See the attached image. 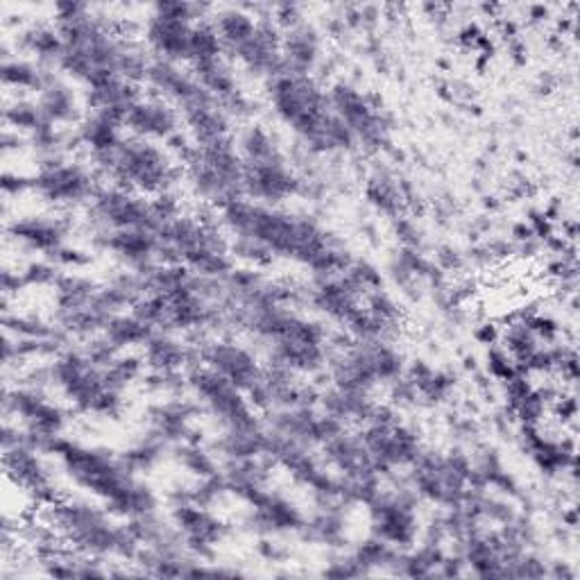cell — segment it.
I'll use <instances>...</instances> for the list:
<instances>
[{"instance_id": "1", "label": "cell", "mask_w": 580, "mask_h": 580, "mask_svg": "<svg viewBox=\"0 0 580 580\" xmlns=\"http://www.w3.org/2000/svg\"><path fill=\"white\" fill-rule=\"evenodd\" d=\"M218 213L220 225L232 236L252 238L268 247L272 257L293 259L304 266H311L324 247L334 243L313 218L293 215L247 198L225 205Z\"/></svg>"}, {"instance_id": "2", "label": "cell", "mask_w": 580, "mask_h": 580, "mask_svg": "<svg viewBox=\"0 0 580 580\" xmlns=\"http://www.w3.org/2000/svg\"><path fill=\"white\" fill-rule=\"evenodd\" d=\"M91 159L96 171L112 180L114 186L129 188L141 196L173 190L180 177L171 152L148 139H139V136H129V139L123 136L114 152Z\"/></svg>"}, {"instance_id": "3", "label": "cell", "mask_w": 580, "mask_h": 580, "mask_svg": "<svg viewBox=\"0 0 580 580\" xmlns=\"http://www.w3.org/2000/svg\"><path fill=\"white\" fill-rule=\"evenodd\" d=\"M270 104L277 116L288 123L301 141L318 129L320 121L331 112L329 94L311 75H293L286 71L268 77Z\"/></svg>"}, {"instance_id": "4", "label": "cell", "mask_w": 580, "mask_h": 580, "mask_svg": "<svg viewBox=\"0 0 580 580\" xmlns=\"http://www.w3.org/2000/svg\"><path fill=\"white\" fill-rule=\"evenodd\" d=\"M186 385L190 393L200 399V404L211 416L223 424V429H247L257 427L252 404L247 402L245 393L225 377H220L207 366H196L188 370Z\"/></svg>"}, {"instance_id": "5", "label": "cell", "mask_w": 580, "mask_h": 580, "mask_svg": "<svg viewBox=\"0 0 580 580\" xmlns=\"http://www.w3.org/2000/svg\"><path fill=\"white\" fill-rule=\"evenodd\" d=\"M91 218L100 234L119 230H148L159 232L163 220L141 193L123 186H100L91 200Z\"/></svg>"}, {"instance_id": "6", "label": "cell", "mask_w": 580, "mask_h": 580, "mask_svg": "<svg viewBox=\"0 0 580 580\" xmlns=\"http://www.w3.org/2000/svg\"><path fill=\"white\" fill-rule=\"evenodd\" d=\"M416 499L418 494L412 488L379 492L377 499L368 504L372 513V533L391 546H410L418 538Z\"/></svg>"}, {"instance_id": "7", "label": "cell", "mask_w": 580, "mask_h": 580, "mask_svg": "<svg viewBox=\"0 0 580 580\" xmlns=\"http://www.w3.org/2000/svg\"><path fill=\"white\" fill-rule=\"evenodd\" d=\"M94 173L77 161H54L39 165L33 177V190L46 202L52 205H77L94 200L98 193Z\"/></svg>"}, {"instance_id": "8", "label": "cell", "mask_w": 580, "mask_h": 580, "mask_svg": "<svg viewBox=\"0 0 580 580\" xmlns=\"http://www.w3.org/2000/svg\"><path fill=\"white\" fill-rule=\"evenodd\" d=\"M301 193V180L288 169L284 155L259 161H243V198L259 205H280Z\"/></svg>"}, {"instance_id": "9", "label": "cell", "mask_w": 580, "mask_h": 580, "mask_svg": "<svg viewBox=\"0 0 580 580\" xmlns=\"http://www.w3.org/2000/svg\"><path fill=\"white\" fill-rule=\"evenodd\" d=\"M202 361L207 368L232 381L243 393L255 388L263 379V368L259 366L257 356L238 343L218 341L207 345L202 349Z\"/></svg>"}, {"instance_id": "10", "label": "cell", "mask_w": 580, "mask_h": 580, "mask_svg": "<svg viewBox=\"0 0 580 580\" xmlns=\"http://www.w3.org/2000/svg\"><path fill=\"white\" fill-rule=\"evenodd\" d=\"M180 123L182 116L177 107L157 96L141 98L125 116V127L132 132V136H139V139L148 141L171 139L175 132H180Z\"/></svg>"}, {"instance_id": "11", "label": "cell", "mask_w": 580, "mask_h": 580, "mask_svg": "<svg viewBox=\"0 0 580 580\" xmlns=\"http://www.w3.org/2000/svg\"><path fill=\"white\" fill-rule=\"evenodd\" d=\"M193 25L188 21H177L161 14H150L146 23V41L148 48L161 60L171 62H188L190 54V35Z\"/></svg>"}, {"instance_id": "12", "label": "cell", "mask_w": 580, "mask_h": 580, "mask_svg": "<svg viewBox=\"0 0 580 580\" xmlns=\"http://www.w3.org/2000/svg\"><path fill=\"white\" fill-rule=\"evenodd\" d=\"M320 33L304 21L293 30L282 33V71L293 75H311L320 64Z\"/></svg>"}, {"instance_id": "13", "label": "cell", "mask_w": 580, "mask_h": 580, "mask_svg": "<svg viewBox=\"0 0 580 580\" xmlns=\"http://www.w3.org/2000/svg\"><path fill=\"white\" fill-rule=\"evenodd\" d=\"M8 236L25 245L27 250L44 252L48 257L58 250V247L64 245L66 225L60 218L25 215V218H16L14 223L8 225Z\"/></svg>"}, {"instance_id": "14", "label": "cell", "mask_w": 580, "mask_h": 580, "mask_svg": "<svg viewBox=\"0 0 580 580\" xmlns=\"http://www.w3.org/2000/svg\"><path fill=\"white\" fill-rule=\"evenodd\" d=\"M144 349H146L144 361L150 370L180 372V370H186V368L190 370L198 366L196 363L198 351L190 345L180 343L171 334H165V331H155V334L148 338V343L144 345Z\"/></svg>"}, {"instance_id": "15", "label": "cell", "mask_w": 580, "mask_h": 580, "mask_svg": "<svg viewBox=\"0 0 580 580\" xmlns=\"http://www.w3.org/2000/svg\"><path fill=\"white\" fill-rule=\"evenodd\" d=\"M41 114L48 123L58 127H69V125H79L85 114H82V102L77 94L62 82L60 77H54L50 85L39 94L37 98Z\"/></svg>"}, {"instance_id": "16", "label": "cell", "mask_w": 580, "mask_h": 580, "mask_svg": "<svg viewBox=\"0 0 580 580\" xmlns=\"http://www.w3.org/2000/svg\"><path fill=\"white\" fill-rule=\"evenodd\" d=\"M0 77H3L5 89L21 94H41L58 75H54L52 66L39 64L35 60L10 58L0 66Z\"/></svg>"}, {"instance_id": "17", "label": "cell", "mask_w": 580, "mask_h": 580, "mask_svg": "<svg viewBox=\"0 0 580 580\" xmlns=\"http://www.w3.org/2000/svg\"><path fill=\"white\" fill-rule=\"evenodd\" d=\"M33 54L35 62L58 69L60 58L64 54V41L58 27L50 25H30L16 35V54Z\"/></svg>"}, {"instance_id": "18", "label": "cell", "mask_w": 580, "mask_h": 580, "mask_svg": "<svg viewBox=\"0 0 580 580\" xmlns=\"http://www.w3.org/2000/svg\"><path fill=\"white\" fill-rule=\"evenodd\" d=\"M215 33L225 46V52H234L245 41H250L259 27V18L245 8H225L211 16Z\"/></svg>"}, {"instance_id": "19", "label": "cell", "mask_w": 580, "mask_h": 580, "mask_svg": "<svg viewBox=\"0 0 580 580\" xmlns=\"http://www.w3.org/2000/svg\"><path fill=\"white\" fill-rule=\"evenodd\" d=\"M366 198L368 202L381 211V213H388V215H399V211L406 205L404 198V190H402V182L388 173L385 169H377L366 184Z\"/></svg>"}, {"instance_id": "20", "label": "cell", "mask_w": 580, "mask_h": 580, "mask_svg": "<svg viewBox=\"0 0 580 580\" xmlns=\"http://www.w3.org/2000/svg\"><path fill=\"white\" fill-rule=\"evenodd\" d=\"M190 73L196 75V79L218 102H223L230 96L238 94L236 75H234L232 66L225 62V58H215V60L190 64Z\"/></svg>"}, {"instance_id": "21", "label": "cell", "mask_w": 580, "mask_h": 580, "mask_svg": "<svg viewBox=\"0 0 580 580\" xmlns=\"http://www.w3.org/2000/svg\"><path fill=\"white\" fill-rule=\"evenodd\" d=\"M152 334H155V329L132 313L129 316H125V313L114 316L112 320L107 322V326L102 331V336L109 343H114L119 349L134 347V345H146Z\"/></svg>"}, {"instance_id": "22", "label": "cell", "mask_w": 580, "mask_h": 580, "mask_svg": "<svg viewBox=\"0 0 580 580\" xmlns=\"http://www.w3.org/2000/svg\"><path fill=\"white\" fill-rule=\"evenodd\" d=\"M100 288L79 274H62V280L54 284V301H58V311H75L87 307L96 297Z\"/></svg>"}, {"instance_id": "23", "label": "cell", "mask_w": 580, "mask_h": 580, "mask_svg": "<svg viewBox=\"0 0 580 580\" xmlns=\"http://www.w3.org/2000/svg\"><path fill=\"white\" fill-rule=\"evenodd\" d=\"M3 121H5V127L16 129L21 134L23 132L33 134L41 123H46L39 102L37 100H30V98H25V96H16V98H12V100L5 102Z\"/></svg>"}, {"instance_id": "24", "label": "cell", "mask_w": 580, "mask_h": 580, "mask_svg": "<svg viewBox=\"0 0 580 580\" xmlns=\"http://www.w3.org/2000/svg\"><path fill=\"white\" fill-rule=\"evenodd\" d=\"M238 152L245 163H259V161H268L282 155L277 144H274V139L270 136V132H266L259 125L247 127L238 136Z\"/></svg>"}, {"instance_id": "25", "label": "cell", "mask_w": 580, "mask_h": 580, "mask_svg": "<svg viewBox=\"0 0 580 580\" xmlns=\"http://www.w3.org/2000/svg\"><path fill=\"white\" fill-rule=\"evenodd\" d=\"M223 54H225V46H223V41H220L211 18L193 25L188 64L215 60V58H223Z\"/></svg>"}, {"instance_id": "26", "label": "cell", "mask_w": 580, "mask_h": 580, "mask_svg": "<svg viewBox=\"0 0 580 580\" xmlns=\"http://www.w3.org/2000/svg\"><path fill=\"white\" fill-rule=\"evenodd\" d=\"M304 538L313 542H326L334 544L345 533V519L343 513L336 508H324L320 515H316L311 521H304L301 529Z\"/></svg>"}, {"instance_id": "27", "label": "cell", "mask_w": 580, "mask_h": 580, "mask_svg": "<svg viewBox=\"0 0 580 580\" xmlns=\"http://www.w3.org/2000/svg\"><path fill=\"white\" fill-rule=\"evenodd\" d=\"M144 363H146L144 358H136V356H119L112 366L102 370L104 388L116 391V393H123L136 377H141V372H144Z\"/></svg>"}, {"instance_id": "28", "label": "cell", "mask_w": 580, "mask_h": 580, "mask_svg": "<svg viewBox=\"0 0 580 580\" xmlns=\"http://www.w3.org/2000/svg\"><path fill=\"white\" fill-rule=\"evenodd\" d=\"M177 460L188 469V472L200 479H209L220 472L215 458L200 445H193V442H182V447H177Z\"/></svg>"}, {"instance_id": "29", "label": "cell", "mask_w": 580, "mask_h": 580, "mask_svg": "<svg viewBox=\"0 0 580 580\" xmlns=\"http://www.w3.org/2000/svg\"><path fill=\"white\" fill-rule=\"evenodd\" d=\"M23 282L25 286H37V288H44V286H54L60 280V266L52 263L50 259L46 261H30L23 270Z\"/></svg>"}, {"instance_id": "30", "label": "cell", "mask_w": 580, "mask_h": 580, "mask_svg": "<svg viewBox=\"0 0 580 580\" xmlns=\"http://www.w3.org/2000/svg\"><path fill=\"white\" fill-rule=\"evenodd\" d=\"M519 370L515 358L499 345H492L488 349V356H485V374L494 381H506L510 379L515 372Z\"/></svg>"}, {"instance_id": "31", "label": "cell", "mask_w": 580, "mask_h": 580, "mask_svg": "<svg viewBox=\"0 0 580 580\" xmlns=\"http://www.w3.org/2000/svg\"><path fill=\"white\" fill-rule=\"evenodd\" d=\"M27 188H33V177H25V175L5 171V175H3V196H5V200L18 198L21 193H25Z\"/></svg>"}, {"instance_id": "32", "label": "cell", "mask_w": 580, "mask_h": 580, "mask_svg": "<svg viewBox=\"0 0 580 580\" xmlns=\"http://www.w3.org/2000/svg\"><path fill=\"white\" fill-rule=\"evenodd\" d=\"M474 338H477L481 345L492 347V345L499 343V338H502V326H496L494 322H483V324H479V326L474 329Z\"/></svg>"}, {"instance_id": "33", "label": "cell", "mask_w": 580, "mask_h": 580, "mask_svg": "<svg viewBox=\"0 0 580 580\" xmlns=\"http://www.w3.org/2000/svg\"><path fill=\"white\" fill-rule=\"evenodd\" d=\"M485 33L481 30V27L477 25V23H467L465 27H462V30L458 33V39H460V44H465V46H469V48H477V44H479V39L483 37Z\"/></svg>"}, {"instance_id": "34", "label": "cell", "mask_w": 580, "mask_h": 580, "mask_svg": "<svg viewBox=\"0 0 580 580\" xmlns=\"http://www.w3.org/2000/svg\"><path fill=\"white\" fill-rule=\"evenodd\" d=\"M551 16V10L546 8V5H531L529 8V18L533 21V23H542V21H546Z\"/></svg>"}]
</instances>
